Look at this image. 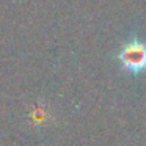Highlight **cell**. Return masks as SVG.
I'll list each match as a JSON object with an SVG mask.
<instances>
[{"label": "cell", "instance_id": "6da1fadb", "mask_svg": "<svg viewBox=\"0 0 146 146\" xmlns=\"http://www.w3.org/2000/svg\"><path fill=\"white\" fill-rule=\"evenodd\" d=\"M119 61L126 69L140 72L146 68V46L140 41L129 42L119 54Z\"/></svg>", "mask_w": 146, "mask_h": 146}]
</instances>
